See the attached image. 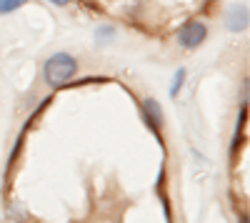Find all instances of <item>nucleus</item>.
Returning a JSON list of instances; mask_svg holds the SVG:
<instances>
[{
	"mask_svg": "<svg viewBox=\"0 0 250 223\" xmlns=\"http://www.w3.org/2000/svg\"><path fill=\"white\" fill-rule=\"evenodd\" d=\"M248 25V10L243 5H235L230 10V15H228V28L230 30H243Z\"/></svg>",
	"mask_w": 250,
	"mask_h": 223,
	"instance_id": "obj_4",
	"label": "nucleus"
},
{
	"mask_svg": "<svg viewBox=\"0 0 250 223\" xmlns=\"http://www.w3.org/2000/svg\"><path fill=\"white\" fill-rule=\"evenodd\" d=\"M205 35H208L205 23H200V20H188L178 33V40H180L183 48H198L205 40Z\"/></svg>",
	"mask_w": 250,
	"mask_h": 223,
	"instance_id": "obj_2",
	"label": "nucleus"
},
{
	"mask_svg": "<svg viewBox=\"0 0 250 223\" xmlns=\"http://www.w3.org/2000/svg\"><path fill=\"white\" fill-rule=\"evenodd\" d=\"M50 3H53V5H68L70 0H50Z\"/></svg>",
	"mask_w": 250,
	"mask_h": 223,
	"instance_id": "obj_7",
	"label": "nucleus"
},
{
	"mask_svg": "<svg viewBox=\"0 0 250 223\" xmlns=\"http://www.w3.org/2000/svg\"><path fill=\"white\" fill-rule=\"evenodd\" d=\"M75 73H78V63H75V58L68 55V53H55L53 58H48V63L43 68L45 83L50 88H62Z\"/></svg>",
	"mask_w": 250,
	"mask_h": 223,
	"instance_id": "obj_1",
	"label": "nucleus"
},
{
	"mask_svg": "<svg viewBox=\"0 0 250 223\" xmlns=\"http://www.w3.org/2000/svg\"><path fill=\"white\" fill-rule=\"evenodd\" d=\"M20 5H25V0H0V15L13 13V10H18Z\"/></svg>",
	"mask_w": 250,
	"mask_h": 223,
	"instance_id": "obj_5",
	"label": "nucleus"
},
{
	"mask_svg": "<svg viewBox=\"0 0 250 223\" xmlns=\"http://www.w3.org/2000/svg\"><path fill=\"white\" fill-rule=\"evenodd\" d=\"M183 80H185V70L180 68L178 73H175V80H173V88H170V95L175 98L178 93H180V88H183Z\"/></svg>",
	"mask_w": 250,
	"mask_h": 223,
	"instance_id": "obj_6",
	"label": "nucleus"
},
{
	"mask_svg": "<svg viewBox=\"0 0 250 223\" xmlns=\"http://www.w3.org/2000/svg\"><path fill=\"white\" fill-rule=\"evenodd\" d=\"M143 113H145V123H148L153 131H160V126H163V111L158 108L155 100H145Z\"/></svg>",
	"mask_w": 250,
	"mask_h": 223,
	"instance_id": "obj_3",
	"label": "nucleus"
}]
</instances>
